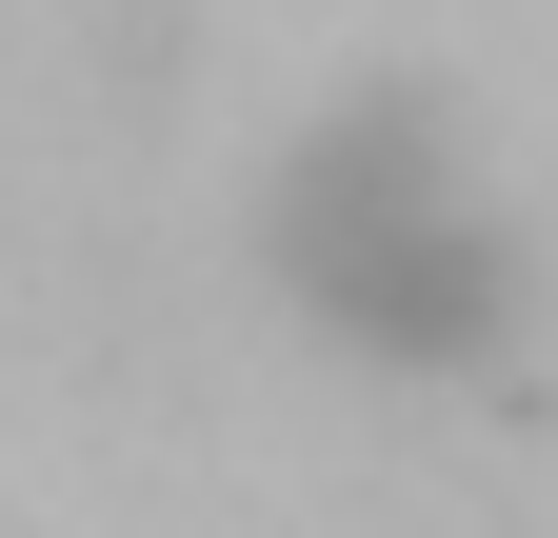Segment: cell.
Instances as JSON below:
<instances>
[{
  "label": "cell",
  "mask_w": 558,
  "mask_h": 538,
  "mask_svg": "<svg viewBox=\"0 0 558 538\" xmlns=\"http://www.w3.org/2000/svg\"><path fill=\"white\" fill-rule=\"evenodd\" d=\"M279 280H300L319 340L439 379V359L499 340L519 259H499V220H478V180H459V140H439L418 100H339L319 140L279 160Z\"/></svg>",
  "instance_id": "6da1fadb"
}]
</instances>
